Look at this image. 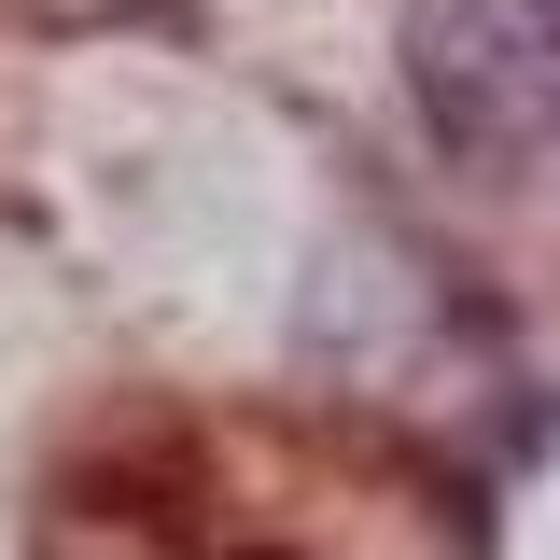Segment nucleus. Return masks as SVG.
Returning <instances> with one entry per match:
<instances>
[{
    "label": "nucleus",
    "mask_w": 560,
    "mask_h": 560,
    "mask_svg": "<svg viewBox=\"0 0 560 560\" xmlns=\"http://www.w3.org/2000/svg\"><path fill=\"white\" fill-rule=\"evenodd\" d=\"M420 113L490 183L547 168L560 154V0H434L420 14Z\"/></svg>",
    "instance_id": "obj_1"
}]
</instances>
